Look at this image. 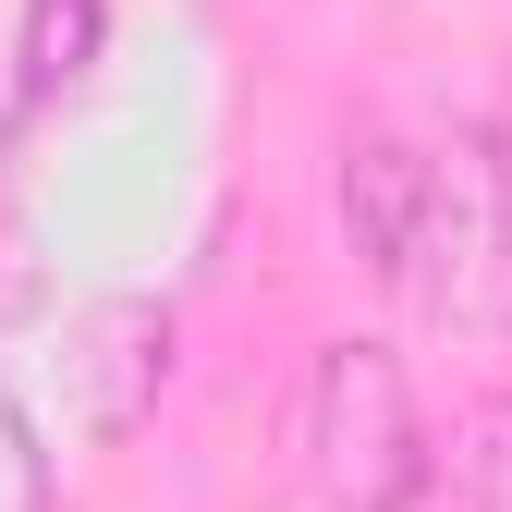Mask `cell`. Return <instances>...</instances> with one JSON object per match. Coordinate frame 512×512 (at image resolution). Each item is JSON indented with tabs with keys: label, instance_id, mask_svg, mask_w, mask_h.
<instances>
[{
	"label": "cell",
	"instance_id": "cell-1",
	"mask_svg": "<svg viewBox=\"0 0 512 512\" xmlns=\"http://www.w3.org/2000/svg\"><path fill=\"white\" fill-rule=\"evenodd\" d=\"M293 452H305V488L330 500V512H415L439 488L427 403H415V378H403L391 342H317Z\"/></svg>",
	"mask_w": 512,
	"mask_h": 512
},
{
	"label": "cell",
	"instance_id": "cell-2",
	"mask_svg": "<svg viewBox=\"0 0 512 512\" xmlns=\"http://www.w3.org/2000/svg\"><path fill=\"white\" fill-rule=\"evenodd\" d=\"M427 244H415V293L439 330H512V135L464 122L452 147H427Z\"/></svg>",
	"mask_w": 512,
	"mask_h": 512
},
{
	"label": "cell",
	"instance_id": "cell-3",
	"mask_svg": "<svg viewBox=\"0 0 512 512\" xmlns=\"http://www.w3.org/2000/svg\"><path fill=\"white\" fill-rule=\"evenodd\" d=\"M61 366H74V427L86 439H135L159 415V391H171V305H147V293L98 305Z\"/></svg>",
	"mask_w": 512,
	"mask_h": 512
},
{
	"label": "cell",
	"instance_id": "cell-4",
	"mask_svg": "<svg viewBox=\"0 0 512 512\" xmlns=\"http://www.w3.org/2000/svg\"><path fill=\"white\" fill-rule=\"evenodd\" d=\"M427 171L439 159L403 147V135H354L342 147V244L403 293H415V244H427Z\"/></svg>",
	"mask_w": 512,
	"mask_h": 512
},
{
	"label": "cell",
	"instance_id": "cell-5",
	"mask_svg": "<svg viewBox=\"0 0 512 512\" xmlns=\"http://www.w3.org/2000/svg\"><path fill=\"white\" fill-rule=\"evenodd\" d=\"M98 37H110V0H25V98H61L98 74Z\"/></svg>",
	"mask_w": 512,
	"mask_h": 512
},
{
	"label": "cell",
	"instance_id": "cell-6",
	"mask_svg": "<svg viewBox=\"0 0 512 512\" xmlns=\"http://www.w3.org/2000/svg\"><path fill=\"white\" fill-rule=\"evenodd\" d=\"M0 512H49V452H37V415L0 391Z\"/></svg>",
	"mask_w": 512,
	"mask_h": 512
},
{
	"label": "cell",
	"instance_id": "cell-7",
	"mask_svg": "<svg viewBox=\"0 0 512 512\" xmlns=\"http://www.w3.org/2000/svg\"><path fill=\"white\" fill-rule=\"evenodd\" d=\"M49 305V269H37V232L0 208V317H37Z\"/></svg>",
	"mask_w": 512,
	"mask_h": 512
},
{
	"label": "cell",
	"instance_id": "cell-8",
	"mask_svg": "<svg viewBox=\"0 0 512 512\" xmlns=\"http://www.w3.org/2000/svg\"><path fill=\"white\" fill-rule=\"evenodd\" d=\"M415 512H464V500H439V488H427V500H415Z\"/></svg>",
	"mask_w": 512,
	"mask_h": 512
}]
</instances>
